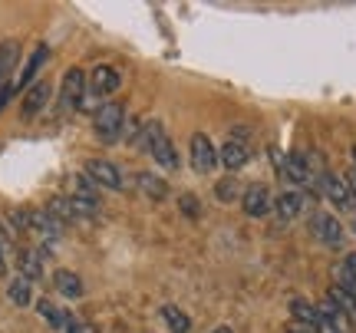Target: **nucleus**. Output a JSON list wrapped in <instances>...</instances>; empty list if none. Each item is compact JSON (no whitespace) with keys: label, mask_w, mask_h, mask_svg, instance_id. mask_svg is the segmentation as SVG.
I'll return each instance as SVG.
<instances>
[{"label":"nucleus","mask_w":356,"mask_h":333,"mask_svg":"<svg viewBox=\"0 0 356 333\" xmlns=\"http://www.w3.org/2000/svg\"><path fill=\"white\" fill-rule=\"evenodd\" d=\"M122 122H126V109L119 103H106L96 109V136L102 142H115L119 132H122Z\"/></svg>","instance_id":"nucleus-1"},{"label":"nucleus","mask_w":356,"mask_h":333,"mask_svg":"<svg viewBox=\"0 0 356 333\" xmlns=\"http://www.w3.org/2000/svg\"><path fill=\"white\" fill-rule=\"evenodd\" d=\"M284 179L287 181H293V185H310V188H317V192H323V181H317L314 175H310V165H307V155H300V152H291L287 159H284Z\"/></svg>","instance_id":"nucleus-2"},{"label":"nucleus","mask_w":356,"mask_h":333,"mask_svg":"<svg viewBox=\"0 0 356 333\" xmlns=\"http://www.w3.org/2000/svg\"><path fill=\"white\" fill-rule=\"evenodd\" d=\"M241 208L251 218H264L267 211L274 208V195H270V188L261 185V181H257V185H248L241 195Z\"/></svg>","instance_id":"nucleus-3"},{"label":"nucleus","mask_w":356,"mask_h":333,"mask_svg":"<svg viewBox=\"0 0 356 333\" xmlns=\"http://www.w3.org/2000/svg\"><path fill=\"white\" fill-rule=\"evenodd\" d=\"M218 165V149L211 145V139L198 132V136H191V168L195 172H215Z\"/></svg>","instance_id":"nucleus-4"},{"label":"nucleus","mask_w":356,"mask_h":333,"mask_svg":"<svg viewBox=\"0 0 356 333\" xmlns=\"http://www.w3.org/2000/svg\"><path fill=\"white\" fill-rule=\"evenodd\" d=\"M310 231H314V238H320V241L330 244V247H337V244L343 241V225L333 218V215H327V211L310 215Z\"/></svg>","instance_id":"nucleus-5"},{"label":"nucleus","mask_w":356,"mask_h":333,"mask_svg":"<svg viewBox=\"0 0 356 333\" xmlns=\"http://www.w3.org/2000/svg\"><path fill=\"white\" fill-rule=\"evenodd\" d=\"M86 175L96 181V185H102V188H113V192L122 188V172H119L113 162H106V159H89Z\"/></svg>","instance_id":"nucleus-6"},{"label":"nucleus","mask_w":356,"mask_h":333,"mask_svg":"<svg viewBox=\"0 0 356 333\" xmlns=\"http://www.w3.org/2000/svg\"><path fill=\"white\" fill-rule=\"evenodd\" d=\"M40 241H56L63 234V221H56L50 211H30V228Z\"/></svg>","instance_id":"nucleus-7"},{"label":"nucleus","mask_w":356,"mask_h":333,"mask_svg":"<svg viewBox=\"0 0 356 333\" xmlns=\"http://www.w3.org/2000/svg\"><path fill=\"white\" fill-rule=\"evenodd\" d=\"M323 195L330 198L337 208H356L353 205V192H350V185H346V179H340V175H323Z\"/></svg>","instance_id":"nucleus-8"},{"label":"nucleus","mask_w":356,"mask_h":333,"mask_svg":"<svg viewBox=\"0 0 356 333\" xmlns=\"http://www.w3.org/2000/svg\"><path fill=\"white\" fill-rule=\"evenodd\" d=\"M248 159H251V152H248V145L241 139H228L221 145V152H218V162L228 172H238L241 165H248Z\"/></svg>","instance_id":"nucleus-9"},{"label":"nucleus","mask_w":356,"mask_h":333,"mask_svg":"<svg viewBox=\"0 0 356 333\" xmlns=\"http://www.w3.org/2000/svg\"><path fill=\"white\" fill-rule=\"evenodd\" d=\"M115 90H119V73L113 66H96L92 76H89V92L92 96H109Z\"/></svg>","instance_id":"nucleus-10"},{"label":"nucleus","mask_w":356,"mask_h":333,"mask_svg":"<svg viewBox=\"0 0 356 333\" xmlns=\"http://www.w3.org/2000/svg\"><path fill=\"white\" fill-rule=\"evenodd\" d=\"M274 208H277L280 221H293L300 211H304V192H297V188H287V192H280L274 198Z\"/></svg>","instance_id":"nucleus-11"},{"label":"nucleus","mask_w":356,"mask_h":333,"mask_svg":"<svg viewBox=\"0 0 356 333\" xmlns=\"http://www.w3.org/2000/svg\"><path fill=\"white\" fill-rule=\"evenodd\" d=\"M86 96V73L83 70H70L63 76V106H79Z\"/></svg>","instance_id":"nucleus-12"},{"label":"nucleus","mask_w":356,"mask_h":333,"mask_svg":"<svg viewBox=\"0 0 356 333\" xmlns=\"http://www.w3.org/2000/svg\"><path fill=\"white\" fill-rule=\"evenodd\" d=\"M136 185H139V192L145 195V198H152V202H165L168 198V181L152 175V172H139V175H136Z\"/></svg>","instance_id":"nucleus-13"},{"label":"nucleus","mask_w":356,"mask_h":333,"mask_svg":"<svg viewBox=\"0 0 356 333\" xmlns=\"http://www.w3.org/2000/svg\"><path fill=\"white\" fill-rule=\"evenodd\" d=\"M17 268H20V277H26V281L33 284L43 277V251H20L17 254Z\"/></svg>","instance_id":"nucleus-14"},{"label":"nucleus","mask_w":356,"mask_h":333,"mask_svg":"<svg viewBox=\"0 0 356 333\" xmlns=\"http://www.w3.org/2000/svg\"><path fill=\"white\" fill-rule=\"evenodd\" d=\"M50 83H33L30 90H26V96H24V115L30 119V115H37L43 106L50 103Z\"/></svg>","instance_id":"nucleus-15"},{"label":"nucleus","mask_w":356,"mask_h":333,"mask_svg":"<svg viewBox=\"0 0 356 333\" xmlns=\"http://www.w3.org/2000/svg\"><path fill=\"white\" fill-rule=\"evenodd\" d=\"M291 317L300 327H317V320H320V310H317V304H310V300H304V297H293L291 300Z\"/></svg>","instance_id":"nucleus-16"},{"label":"nucleus","mask_w":356,"mask_h":333,"mask_svg":"<svg viewBox=\"0 0 356 333\" xmlns=\"http://www.w3.org/2000/svg\"><path fill=\"white\" fill-rule=\"evenodd\" d=\"M17 56H20V43L17 40H3L0 43V86H3V79L10 76V70L17 66Z\"/></svg>","instance_id":"nucleus-17"},{"label":"nucleus","mask_w":356,"mask_h":333,"mask_svg":"<svg viewBox=\"0 0 356 333\" xmlns=\"http://www.w3.org/2000/svg\"><path fill=\"white\" fill-rule=\"evenodd\" d=\"M53 284H56V291L63 297H79L83 294V281H79L73 270H56L53 274Z\"/></svg>","instance_id":"nucleus-18"},{"label":"nucleus","mask_w":356,"mask_h":333,"mask_svg":"<svg viewBox=\"0 0 356 333\" xmlns=\"http://www.w3.org/2000/svg\"><path fill=\"white\" fill-rule=\"evenodd\" d=\"M152 159L162 168H178V152H175V145L168 142V136H162V139L152 145Z\"/></svg>","instance_id":"nucleus-19"},{"label":"nucleus","mask_w":356,"mask_h":333,"mask_svg":"<svg viewBox=\"0 0 356 333\" xmlns=\"http://www.w3.org/2000/svg\"><path fill=\"white\" fill-rule=\"evenodd\" d=\"M47 56H50V50H47V47H37V50L30 53V60H26L24 73H20V86H30V79L40 73V66L47 63Z\"/></svg>","instance_id":"nucleus-20"},{"label":"nucleus","mask_w":356,"mask_h":333,"mask_svg":"<svg viewBox=\"0 0 356 333\" xmlns=\"http://www.w3.org/2000/svg\"><path fill=\"white\" fill-rule=\"evenodd\" d=\"M165 136V129H162V122L159 119H152V122H145V129H142V136L136 139V149H142V152H152V145L159 139Z\"/></svg>","instance_id":"nucleus-21"},{"label":"nucleus","mask_w":356,"mask_h":333,"mask_svg":"<svg viewBox=\"0 0 356 333\" xmlns=\"http://www.w3.org/2000/svg\"><path fill=\"white\" fill-rule=\"evenodd\" d=\"M7 297H10V304H17V307H26V304H30V297H33L30 281H26V277H13L10 287H7Z\"/></svg>","instance_id":"nucleus-22"},{"label":"nucleus","mask_w":356,"mask_h":333,"mask_svg":"<svg viewBox=\"0 0 356 333\" xmlns=\"http://www.w3.org/2000/svg\"><path fill=\"white\" fill-rule=\"evenodd\" d=\"M162 317H165V323L172 327V333H191L188 314H181V310L172 307V304H165V307H162Z\"/></svg>","instance_id":"nucleus-23"},{"label":"nucleus","mask_w":356,"mask_h":333,"mask_svg":"<svg viewBox=\"0 0 356 333\" xmlns=\"http://www.w3.org/2000/svg\"><path fill=\"white\" fill-rule=\"evenodd\" d=\"M47 211H50L56 221H73L76 218V211H73V202H70V198H50V208H47Z\"/></svg>","instance_id":"nucleus-24"},{"label":"nucleus","mask_w":356,"mask_h":333,"mask_svg":"<svg viewBox=\"0 0 356 333\" xmlns=\"http://www.w3.org/2000/svg\"><path fill=\"white\" fill-rule=\"evenodd\" d=\"M37 310H40V317H43V320H50L56 330H63V327H66V314H60V310L53 307L50 300H40Z\"/></svg>","instance_id":"nucleus-25"},{"label":"nucleus","mask_w":356,"mask_h":333,"mask_svg":"<svg viewBox=\"0 0 356 333\" xmlns=\"http://www.w3.org/2000/svg\"><path fill=\"white\" fill-rule=\"evenodd\" d=\"M215 195L221 198V202H234V198H241L244 192L238 188V181H234V179H221L215 185Z\"/></svg>","instance_id":"nucleus-26"},{"label":"nucleus","mask_w":356,"mask_h":333,"mask_svg":"<svg viewBox=\"0 0 356 333\" xmlns=\"http://www.w3.org/2000/svg\"><path fill=\"white\" fill-rule=\"evenodd\" d=\"M142 129H145V122H142V119H136V115H129L126 122H122V132H119V139H126V142H132V145H136V139L142 136Z\"/></svg>","instance_id":"nucleus-27"},{"label":"nucleus","mask_w":356,"mask_h":333,"mask_svg":"<svg viewBox=\"0 0 356 333\" xmlns=\"http://www.w3.org/2000/svg\"><path fill=\"white\" fill-rule=\"evenodd\" d=\"M178 208H181V211H185V215H188L191 221H198V218H202V205H198V198H195L191 192L178 195Z\"/></svg>","instance_id":"nucleus-28"},{"label":"nucleus","mask_w":356,"mask_h":333,"mask_svg":"<svg viewBox=\"0 0 356 333\" xmlns=\"http://www.w3.org/2000/svg\"><path fill=\"white\" fill-rule=\"evenodd\" d=\"M63 330L66 333H92V327H89V323H83V320H76V317H66Z\"/></svg>","instance_id":"nucleus-29"},{"label":"nucleus","mask_w":356,"mask_h":333,"mask_svg":"<svg viewBox=\"0 0 356 333\" xmlns=\"http://www.w3.org/2000/svg\"><path fill=\"white\" fill-rule=\"evenodd\" d=\"M314 333H346V330H340V327H337L330 317H320L317 327H314Z\"/></svg>","instance_id":"nucleus-30"},{"label":"nucleus","mask_w":356,"mask_h":333,"mask_svg":"<svg viewBox=\"0 0 356 333\" xmlns=\"http://www.w3.org/2000/svg\"><path fill=\"white\" fill-rule=\"evenodd\" d=\"M10 96H13V86H7V83H3V86H0V113H3V106L10 103Z\"/></svg>","instance_id":"nucleus-31"},{"label":"nucleus","mask_w":356,"mask_h":333,"mask_svg":"<svg viewBox=\"0 0 356 333\" xmlns=\"http://www.w3.org/2000/svg\"><path fill=\"white\" fill-rule=\"evenodd\" d=\"M346 268H350V274H353V281H356V254H346V261H343Z\"/></svg>","instance_id":"nucleus-32"},{"label":"nucleus","mask_w":356,"mask_h":333,"mask_svg":"<svg viewBox=\"0 0 356 333\" xmlns=\"http://www.w3.org/2000/svg\"><path fill=\"white\" fill-rule=\"evenodd\" d=\"M287 333H314V330H310V327H291Z\"/></svg>","instance_id":"nucleus-33"},{"label":"nucleus","mask_w":356,"mask_h":333,"mask_svg":"<svg viewBox=\"0 0 356 333\" xmlns=\"http://www.w3.org/2000/svg\"><path fill=\"white\" fill-rule=\"evenodd\" d=\"M7 274V261H3V251H0V277Z\"/></svg>","instance_id":"nucleus-34"},{"label":"nucleus","mask_w":356,"mask_h":333,"mask_svg":"<svg viewBox=\"0 0 356 333\" xmlns=\"http://www.w3.org/2000/svg\"><path fill=\"white\" fill-rule=\"evenodd\" d=\"M211 333H234V330H231V327H215Z\"/></svg>","instance_id":"nucleus-35"},{"label":"nucleus","mask_w":356,"mask_h":333,"mask_svg":"<svg viewBox=\"0 0 356 333\" xmlns=\"http://www.w3.org/2000/svg\"><path fill=\"white\" fill-rule=\"evenodd\" d=\"M353 172H356V145H353Z\"/></svg>","instance_id":"nucleus-36"}]
</instances>
